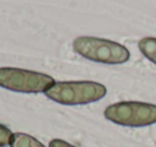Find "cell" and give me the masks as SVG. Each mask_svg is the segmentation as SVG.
<instances>
[{"label": "cell", "instance_id": "cell-4", "mask_svg": "<svg viewBox=\"0 0 156 147\" xmlns=\"http://www.w3.org/2000/svg\"><path fill=\"white\" fill-rule=\"evenodd\" d=\"M50 75L20 68H0V86L16 92H45L55 84Z\"/></svg>", "mask_w": 156, "mask_h": 147}, {"label": "cell", "instance_id": "cell-7", "mask_svg": "<svg viewBox=\"0 0 156 147\" xmlns=\"http://www.w3.org/2000/svg\"><path fill=\"white\" fill-rule=\"evenodd\" d=\"M12 131L7 126L0 123V147H5L11 144L12 140Z\"/></svg>", "mask_w": 156, "mask_h": 147}, {"label": "cell", "instance_id": "cell-8", "mask_svg": "<svg viewBox=\"0 0 156 147\" xmlns=\"http://www.w3.org/2000/svg\"><path fill=\"white\" fill-rule=\"evenodd\" d=\"M49 147H75L71 145L69 143L65 142L60 138H54L49 142Z\"/></svg>", "mask_w": 156, "mask_h": 147}, {"label": "cell", "instance_id": "cell-2", "mask_svg": "<svg viewBox=\"0 0 156 147\" xmlns=\"http://www.w3.org/2000/svg\"><path fill=\"white\" fill-rule=\"evenodd\" d=\"M73 47L83 58L106 65H121L128 61L130 53L124 45L95 37H78Z\"/></svg>", "mask_w": 156, "mask_h": 147}, {"label": "cell", "instance_id": "cell-5", "mask_svg": "<svg viewBox=\"0 0 156 147\" xmlns=\"http://www.w3.org/2000/svg\"><path fill=\"white\" fill-rule=\"evenodd\" d=\"M10 145L11 147H45L37 138L23 132L13 133Z\"/></svg>", "mask_w": 156, "mask_h": 147}, {"label": "cell", "instance_id": "cell-1", "mask_svg": "<svg viewBox=\"0 0 156 147\" xmlns=\"http://www.w3.org/2000/svg\"><path fill=\"white\" fill-rule=\"evenodd\" d=\"M104 85L91 81L55 83L45 91L48 99L63 105H83L96 102L106 96Z\"/></svg>", "mask_w": 156, "mask_h": 147}, {"label": "cell", "instance_id": "cell-6", "mask_svg": "<svg viewBox=\"0 0 156 147\" xmlns=\"http://www.w3.org/2000/svg\"><path fill=\"white\" fill-rule=\"evenodd\" d=\"M138 47L143 56L156 65V38L145 37L138 43Z\"/></svg>", "mask_w": 156, "mask_h": 147}, {"label": "cell", "instance_id": "cell-3", "mask_svg": "<svg viewBox=\"0 0 156 147\" xmlns=\"http://www.w3.org/2000/svg\"><path fill=\"white\" fill-rule=\"evenodd\" d=\"M106 119L126 127H145L156 123V105L147 102L123 101L104 111Z\"/></svg>", "mask_w": 156, "mask_h": 147}]
</instances>
